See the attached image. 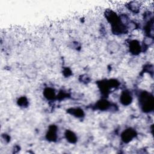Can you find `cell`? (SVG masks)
Wrapping results in <instances>:
<instances>
[{
	"instance_id": "obj_3",
	"label": "cell",
	"mask_w": 154,
	"mask_h": 154,
	"mask_svg": "<svg viewBox=\"0 0 154 154\" xmlns=\"http://www.w3.org/2000/svg\"><path fill=\"white\" fill-rule=\"evenodd\" d=\"M120 100L123 105H128L131 103L132 98L131 93L129 91H125L122 93Z\"/></svg>"
},
{
	"instance_id": "obj_2",
	"label": "cell",
	"mask_w": 154,
	"mask_h": 154,
	"mask_svg": "<svg viewBox=\"0 0 154 154\" xmlns=\"http://www.w3.org/2000/svg\"><path fill=\"white\" fill-rule=\"evenodd\" d=\"M135 131L131 129L125 130L122 134V139L125 143H128L131 141L135 136Z\"/></svg>"
},
{
	"instance_id": "obj_1",
	"label": "cell",
	"mask_w": 154,
	"mask_h": 154,
	"mask_svg": "<svg viewBox=\"0 0 154 154\" xmlns=\"http://www.w3.org/2000/svg\"><path fill=\"white\" fill-rule=\"evenodd\" d=\"M140 102L142 109L144 112H149L153 109V99L152 96L146 91L141 93L140 96Z\"/></svg>"
},
{
	"instance_id": "obj_10",
	"label": "cell",
	"mask_w": 154,
	"mask_h": 154,
	"mask_svg": "<svg viewBox=\"0 0 154 154\" xmlns=\"http://www.w3.org/2000/svg\"><path fill=\"white\" fill-rule=\"evenodd\" d=\"M17 103L20 106H26L28 105V100L26 97H21L18 99Z\"/></svg>"
},
{
	"instance_id": "obj_6",
	"label": "cell",
	"mask_w": 154,
	"mask_h": 154,
	"mask_svg": "<svg viewBox=\"0 0 154 154\" xmlns=\"http://www.w3.org/2000/svg\"><path fill=\"white\" fill-rule=\"evenodd\" d=\"M109 105H110V104H109V102L105 99L99 100L96 104L97 108L100 110L107 109L109 107Z\"/></svg>"
},
{
	"instance_id": "obj_8",
	"label": "cell",
	"mask_w": 154,
	"mask_h": 154,
	"mask_svg": "<svg viewBox=\"0 0 154 154\" xmlns=\"http://www.w3.org/2000/svg\"><path fill=\"white\" fill-rule=\"evenodd\" d=\"M44 96L47 99L52 100L54 99L55 94L53 89L51 88H46L44 91Z\"/></svg>"
},
{
	"instance_id": "obj_5",
	"label": "cell",
	"mask_w": 154,
	"mask_h": 154,
	"mask_svg": "<svg viewBox=\"0 0 154 154\" xmlns=\"http://www.w3.org/2000/svg\"><path fill=\"white\" fill-rule=\"evenodd\" d=\"M46 138L49 141H54L57 138V127L55 126H51L46 134Z\"/></svg>"
},
{
	"instance_id": "obj_4",
	"label": "cell",
	"mask_w": 154,
	"mask_h": 154,
	"mask_svg": "<svg viewBox=\"0 0 154 154\" xmlns=\"http://www.w3.org/2000/svg\"><path fill=\"white\" fill-rule=\"evenodd\" d=\"M129 50L132 54L136 55L140 53L141 51V46L137 40H132L129 44Z\"/></svg>"
},
{
	"instance_id": "obj_9",
	"label": "cell",
	"mask_w": 154,
	"mask_h": 154,
	"mask_svg": "<svg viewBox=\"0 0 154 154\" xmlns=\"http://www.w3.org/2000/svg\"><path fill=\"white\" fill-rule=\"evenodd\" d=\"M71 114L76 117H81L84 115L83 111L79 108L71 109Z\"/></svg>"
},
{
	"instance_id": "obj_7",
	"label": "cell",
	"mask_w": 154,
	"mask_h": 154,
	"mask_svg": "<svg viewBox=\"0 0 154 154\" xmlns=\"http://www.w3.org/2000/svg\"><path fill=\"white\" fill-rule=\"evenodd\" d=\"M65 135L67 140L71 143H75L77 141V137L76 135L70 131H67Z\"/></svg>"
}]
</instances>
